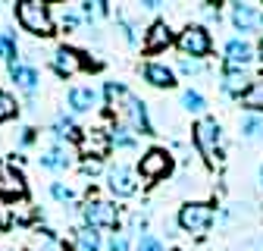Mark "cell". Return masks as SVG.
Returning <instances> with one entry per match:
<instances>
[{
  "label": "cell",
  "mask_w": 263,
  "mask_h": 251,
  "mask_svg": "<svg viewBox=\"0 0 263 251\" xmlns=\"http://www.w3.org/2000/svg\"><path fill=\"white\" fill-rule=\"evenodd\" d=\"M104 101H107L110 113L119 119V126L132 129L135 135H157V132H154V122H151V113H147V104H144L128 85H122V82H107V85H104Z\"/></svg>",
  "instance_id": "6da1fadb"
},
{
  "label": "cell",
  "mask_w": 263,
  "mask_h": 251,
  "mask_svg": "<svg viewBox=\"0 0 263 251\" xmlns=\"http://www.w3.org/2000/svg\"><path fill=\"white\" fill-rule=\"evenodd\" d=\"M191 138H194V148L201 151V157L210 167L222 164V126L216 122V116L204 113L201 119L191 126Z\"/></svg>",
  "instance_id": "7a4b0ae2"
},
{
  "label": "cell",
  "mask_w": 263,
  "mask_h": 251,
  "mask_svg": "<svg viewBox=\"0 0 263 251\" xmlns=\"http://www.w3.org/2000/svg\"><path fill=\"white\" fill-rule=\"evenodd\" d=\"M16 19L35 38H50L53 35V13L41 0H22V4H16Z\"/></svg>",
  "instance_id": "3957f363"
},
{
  "label": "cell",
  "mask_w": 263,
  "mask_h": 251,
  "mask_svg": "<svg viewBox=\"0 0 263 251\" xmlns=\"http://www.w3.org/2000/svg\"><path fill=\"white\" fill-rule=\"evenodd\" d=\"M213 220H216L213 204H207V201H188V204H182V207H179L176 223H179V229H182V232L201 239V236H207V229L213 226Z\"/></svg>",
  "instance_id": "277c9868"
},
{
  "label": "cell",
  "mask_w": 263,
  "mask_h": 251,
  "mask_svg": "<svg viewBox=\"0 0 263 251\" xmlns=\"http://www.w3.org/2000/svg\"><path fill=\"white\" fill-rule=\"evenodd\" d=\"M176 47L188 60H204L213 50V38H210V31L204 25H185L179 31V38H176Z\"/></svg>",
  "instance_id": "5b68a950"
},
{
  "label": "cell",
  "mask_w": 263,
  "mask_h": 251,
  "mask_svg": "<svg viewBox=\"0 0 263 251\" xmlns=\"http://www.w3.org/2000/svg\"><path fill=\"white\" fill-rule=\"evenodd\" d=\"M79 210H82V220H85L88 229H119V207L110 201L91 198Z\"/></svg>",
  "instance_id": "8992f818"
},
{
  "label": "cell",
  "mask_w": 263,
  "mask_h": 251,
  "mask_svg": "<svg viewBox=\"0 0 263 251\" xmlns=\"http://www.w3.org/2000/svg\"><path fill=\"white\" fill-rule=\"evenodd\" d=\"M138 173L147 182H157L163 176H170L173 173V154L166 148H147L141 154V160H138Z\"/></svg>",
  "instance_id": "52a82bcc"
},
{
  "label": "cell",
  "mask_w": 263,
  "mask_h": 251,
  "mask_svg": "<svg viewBox=\"0 0 263 251\" xmlns=\"http://www.w3.org/2000/svg\"><path fill=\"white\" fill-rule=\"evenodd\" d=\"M107 188L113 198H132L138 192V170H132L125 164L107 167Z\"/></svg>",
  "instance_id": "ba28073f"
},
{
  "label": "cell",
  "mask_w": 263,
  "mask_h": 251,
  "mask_svg": "<svg viewBox=\"0 0 263 251\" xmlns=\"http://www.w3.org/2000/svg\"><path fill=\"white\" fill-rule=\"evenodd\" d=\"M251 82H254L251 69H245V66H229V63H222V69H219V91L226 94V98L241 101V94L248 91Z\"/></svg>",
  "instance_id": "9c48e42d"
},
{
  "label": "cell",
  "mask_w": 263,
  "mask_h": 251,
  "mask_svg": "<svg viewBox=\"0 0 263 251\" xmlns=\"http://www.w3.org/2000/svg\"><path fill=\"white\" fill-rule=\"evenodd\" d=\"M88 66V63H85V57L76 50V47H57L53 50V57H50V69L60 76V79H69V76H76V73H82Z\"/></svg>",
  "instance_id": "30bf717a"
},
{
  "label": "cell",
  "mask_w": 263,
  "mask_h": 251,
  "mask_svg": "<svg viewBox=\"0 0 263 251\" xmlns=\"http://www.w3.org/2000/svg\"><path fill=\"white\" fill-rule=\"evenodd\" d=\"M0 198H25V176L10 160H0Z\"/></svg>",
  "instance_id": "8fae6325"
},
{
  "label": "cell",
  "mask_w": 263,
  "mask_h": 251,
  "mask_svg": "<svg viewBox=\"0 0 263 251\" xmlns=\"http://www.w3.org/2000/svg\"><path fill=\"white\" fill-rule=\"evenodd\" d=\"M7 73H10V79L16 82V88L22 91V94H35L38 91V85H41V76H38V69L31 66V63H22V60H10L7 63Z\"/></svg>",
  "instance_id": "7c38bea8"
},
{
  "label": "cell",
  "mask_w": 263,
  "mask_h": 251,
  "mask_svg": "<svg viewBox=\"0 0 263 251\" xmlns=\"http://www.w3.org/2000/svg\"><path fill=\"white\" fill-rule=\"evenodd\" d=\"M222 57H226L229 66H245L248 69L251 63L257 60V47L251 41H245V38H229L226 47H222Z\"/></svg>",
  "instance_id": "4fadbf2b"
},
{
  "label": "cell",
  "mask_w": 263,
  "mask_h": 251,
  "mask_svg": "<svg viewBox=\"0 0 263 251\" xmlns=\"http://www.w3.org/2000/svg\"><path fill=\"white\" fill-rule=\"evenodd\" d=\"M66 104H69V113H91L101 104V91L91 88V85H76L66 94Z\"/></svg>",
  "instance_id": "5bb4252c"
},
{
  "label": "cell",
  "mask_w": 263,
  "mask_h": 251,
  "mask_svg": "<svg viewBox=\"0 0 263 251\" xmlns=\"http://www.w3.org/2000/svg\"><path fill=\"white\" fill-rule=\"evenodd\" d=\"M141 76H144V82L154 85V88H176V69L166 66V63H160V60L144 63V66H141Z\"/></svg>",
  "instance_id": "9a60e30c"
},
{
  "label": "cell",
  "mask_w": 263,
  "mask_h": 251,
  "mask_svg": "<svg viewBox=\"0 0 263 251\" xmlns=\"http://www.w3.org/2000/svg\"><path fill=\"white\" fill-rule=\"evenodd\" d=\"M38 164H41L44 170H53V173H60V170H69V167H72V151H69V145L57 141L53 148H47V151L38 157Z\"/></svg>",
  "instance_id": "2e32d148"
},
{
  "label": "cell",
  "mask_w": 263,
  "mask_h": 251,
  "mask_svg": "<svg viewBox=\"0 0 263 251\" xmlns=\"http://www.w3.org/2000/svg\"><path fill=\"white\" fill-rule=\"evenodd\" d=\"M144 50L147 53H157V50H166L170 44H173V31H170V25L163 22V19H157L147 31H144Z\"/></svg>",
  "instance_id": "e0dca14e"
},
{
  "label": "cell",
  "mask_w": 263,
  "mask_h": 251,
  "mask_svg": "<svg viewBox=\"0 0 263 251\" xmlns=\"http://www.w3.org/2000/svg\"><path fill=\"white\" fill-rule=\"evenodd\" d=\"M28 251H66V239L60 232L41 226L28 236Z\"/></svg>",
  "instance_id": "ac0fdd59"
},
{
  "label": "cell",
  "mask_w": 263,
  "mask_h": 251,
  "mask_svg": "<svg viewBox=\"0 0 263 251\" xmlns=\"http://www.w3.org/2000/svg\"><path fill=\"white\" fill-rule=\"evenodd\" d=\"M82 151H85L88 157H94V160H104L107 151H110V135H107L104 129L85 132V135H82Z\"/></svg>",
  "instance_id": "d6986e66"
},
{
  "label": "cell",
  "mask_w": 263,
  "mask_h": 251,
  "mask_svg": "<svg viewBox=\"0 0 263 251\" xmlns=\"http://www.w3.org/2000/svg\"><path fill=\"white\" fill-rule=\"evenodd\" d=\"M50 132L60 138V141H79L82 138V129H79V122L72 119V116H66V113H60L57 119H53V126H50Z\"/></svg>",
  "instance_id": "ffe728a7"
},
{
  "label": "cell",
  "mask_w": 263,
  "mask_h": 251,
  "mask_svg": "<svg viewBox=\"0 0 263 251\" xmlns=\"http://www.w3.org/2000/svg\"><path fill=\"white\" fill-rule=\"evenodd\" d=\"M241 107H245L248 113H260V116H263V76H257V79L248 85V91L241 94Z\"/></svg>",
  "instance_id": "44dd1931"
},
{
  "label": "cell",
  "mask_w": 263,
  "mask_h": 251,
  "mask_svg": "<svg viewBox=\"0 0 263 251\" xmlns=\"http://www.w3.org/2000/svg\"><path fill=\"white\" fill-rule=\"evenodd\" d=\"M107 135H110V148H119V151H135L138 148V135L132 129H125V126H119V122L113 126Z\"/></svg>",
  "instance_id": "7402d4cb"
},
{
  "label": "cell",
  "mask_w": 263,
  "mask_h": 251,
  "mask_svg": "<svg viewBox=\"0 0 263 251\" xmlns=\"http://www.w3.org/2000/svg\"><path fill=\"white\" fill-rule=\"evenodd\" d=\"M238 129H241V138L260 141V138H263V116H260V113H245Z\"/></svg>",
  "instance_id": "603a6c76"
},
{
  "label": "cell",
  "mask_w": 263,
  "mask_h": 251,
  "mask_svg": "<svg viewBox=\"0 0 263 251\" xmlns=\"http://www.w3.org/2000/svg\"><path fill=\"white\" fill-rule=\"evenodd\" d=\"M101 232L97 229H88V226H82V229H76V248L79 251H101Z\"/></svg>",
  "instance_id": "cb8c5ba5"
},
{
  "label": "cell",
  "mask_w": 263,
  "mask_h": 251,
  "mask_svg": "<svg viewBox=\"0 0 263 251\" xmlns=\"http://www.w3.org/2000/svg\"><path fill=\"white\" fill-rule=\"evenodd\" d=\"M79 16L88 22V25H94L97 22V16H110V4H104V0H85V4H79Z\"/></svg>",
  "instance_id": "d4e9b609"
},
{
  "label": "cell",
  "mask_w": 263,
  "mask_h": 251,
  "mask_svg": "<svg viewBox=\"0 0 263 251\" xmlns=\"http://www.w3.org/2000/svg\"><path fill=\"white\" fill-rule=\"evenodd\" d=\"M0 60H19V44H16V31L0 28Z\"/></svg>",
  "instance_id": "484cf974"
},
{
  "label": "cell",
  "mask_w": 263,
  "mask_h": 251,
  "mask_svg": "<svg viewBox=\"0 0 263 251\" xmlns=\"http://www.w3.org/2000/svg\"><path fill=\"white\" fill-rule=\"evenodd\" d=\"M182 107L188 110V113H204L207 110V98L197 88H185L182 91Z\"/></svg>",
  "instance_id": "4316f807"
},
{
  "label": "cell",
  "mask_w": 263,
  "mask_h": 251,
  "mask_svg": "<svg viewBox=\"0 0 263 251\" xmlns=\"http://www.w3.org/2000/svg\"><path fill=\"white\" fill-rule=\"evenodd\" d=\"M50 198L57 201V204H76V192H72V188L69 185H66V182H50Z\"/></svg>",
  "instance_id": "83f0119b"
},
{
  "label": "cell",
  "mask_w": 263,
  "mask_h": 251,
  "mask_svg": "<svg viewBox=\"0 0 263 251\" xmlns=\"http://www.w3.org/2000/svg\"><path fill=\"white\" fill-rule=\"evenodd\" d=\"M19 113V101L13 98L10 91H0V122H7Z\"/></svg>",
  "instance_id": "f1b7e54d"
},
{
  "label": "cell",
  "mask_w": 263,
  "mask_h": 251,
  "mask_svg": "<svg viewBox=\"0 0 263 251\" xmlns=\"http://www.w3.org/2000/svg\"><path fill=\"white\" fill-rule=\"evenodd\" d=\"M13 217H16V223H28V220L38 217V210H35V204H31V201L19 198V204H13Z\"/></svg>",
  "instance_id": "f546056e"
},
{
  "label": "cell",
  "mask_w": 263,
  "mask_h": 251,
  "mask_svg": "<svg viewBox=\"0 0 263 251\" xmlns=\"http://www.w3.org/2000/svg\"><path fill=\"white\" fill-rule=\"evenodd\" d=\"M179 73L182 76H204L207 73V66H204V60H188V57H179Z\"/></svg>",
  "instance_id": "4dcf8cb0"
},
{
  "label": "cell",
  "mask_w": 263,
  "mask_h": 251,
  "mask_svg": "<svg viewBox=\"0 0 263 251\" xmlns=\"http://www.w3.org/2000/svg\"><path fill=\"white\" fill-rule=\"evenodd\" d=\"M135 251H166V245H163L154 232H141V239H138Z\"/></svg>",
  "instance_id": "1f68e13d"
},
{
  "label": "cell",
  "mask_w": 263,
  "mask_h": 251,
  "mask_svg": "<svg viewBox=\"0 0 263 251\" xmlns=\"http://www.w3.org/2000/svg\"><path fill=\"white\" fill-rule=\"evenodd\" d=\"M107 248H110V251H128V248H132V242H128V232H125V229H116V232L110 236Z\"/></svg>",
  "instance_id": "d6a6232c"
},
{
  "label": "cell",
  "mask_w": 263,
  "mask_h": 251,
  "mask_svg": "<svg viewBox=\"0 0 263 251\" xmlns=\"http://www.w3.org/2000/svg\"><path fill=\"white\" fill-rule=\"evenodd\" d=\"M60 25H63V31H79V25H82V16H79L76 10H63V16H60Z\"/></svg>",
  "instance_id": "836d02e7"
},
{
  "label": "cell",
  "mask_w": 263,
  "mask_h": 251,
  "mask_svg": "<svg viewBox=\"0 0 263 251\" xmlns=\"http://www.w3.org/2000/svg\"><path fill=\"white\" fill-rule=\"evenodd\" d=\"M232 251H263V232H257V236H248V239H241Z\"/></svg>",
  "instance_id": "e575fe53"
},
{
  "label": "cell",
  "mask_w": 263,
  "mask_h": 251,
  "mask_svg": "<svg viewBox=\"0 0 263 251\" xmlns=\"http://www.w3.org/2000/svg\"><path fill=\"white\" fill-rule=\"evenodd\" d=\"M82 173H85V176H97V173H104V160H94V157H88V160L82 164Z\"/></svg>",
  "instance_id": "d590c367"
},
{
  "label": "cell",
  "mask_w": 263,
  "mask_h": 251,
  "mask_svg": "<svg viewBox=\"0 0 263 251\" xmlns=\"http://www.w3.org/2000/svg\"><path fill=\"white\" fill-rule=\"evenodd\" d=\"M35 132H38V129H31V126H25V129L19 132V145H22V148H28L31 141H35V138H38Z\"/></svg>",
  "instance_id": "8d00e7d4"
},
{
  "label": "cell",
  "mask_w": 263,
  "mask_h": 251,
  "mask_svg": "<svg viewBox=\"0 0 263 251\" xmlns=\"http://www.w3.org/2000/svg\"><path fill=\"white\" fill-rule=\"evenodd\" d=\"M144 13H160L163 7H166V4H160V0H141V4H138Z\"/></svg>",
  "instance_id": "74e56055"
},
{
  "label": "cell",
  "mask_w": 263,
  "mask_h": 251,
  "mask_svg": "<svg viewBox=\"0 0 263 251\" xmlns=\"http://www.w3.org/2000/svg\"><path fill=\"white\" fill-rule=\"evenodd\" d=\"M257 60L263 63V38H260V44H257Z\"/></svg>",
  "instance_id": "f35d334b"
},
{
  "label": "cell",
  "mask_w": 263,
  "mask_h": 251,
  "mask_svg": "<svg viewBox=\"0 0 263 251\" xmlns=\"http://www.w3.org/2000/svg\"><path fill=\"white\" fill-rule=\"evenodd\" d=\"M260 185H263V164H260Z\"/></svg>",
  "instance_id": "ab89813d"
}]
</instances>
